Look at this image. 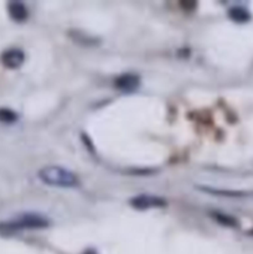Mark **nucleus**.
Instances as JSON below:
<instances>
[{"label":"nucleus","instance_id":"f257e3e1","mask_svg":"<svg viewBox=\"0 0 253 254\" xmlns=\"http://www.w3.org/2000/svg\"><path fill=\"white\" fill-rule=\"evenodd\" d=\"M50 227V220L41 213H22L11 220L0 222V233L1 235H12L22 231L45 230Z\"/></svg>","mask_w":253,"mask_h":254},{"label":"nucleus","instance_id":"f03ea898","mask_svg":"<svg viewBox=\"0 0 253 254\" xmlns=\"http://www.w3.org/2000/svg\"><path fill=\"white\" fill-rule=\"evenodd\" d=\"M37 176L45 185L54 188L72 189L79 185L78 178L71 170L59 165H49L40 169Z\"/></svg>","mask_w":253,"mask_h":254},{"label":"nucleus","instance_id":"7ed1b4c3","mask_svg":"<svg viewBox=\"0 0 253 254\" xmlns=\"http://www.w3.org/2000/svg\"><path fill=\"white\" fill-rule=\"evenodd\" d=\"M129 205L136 211H148L153 208H164L168 206V202L164 197L149 193H140L129 200Z\"/></svg>","mask_w":253,"mask_h":254},{"label":"nucleus","instance_id":"20e7f679","mask_svg":"<svg viewBox=\"0 0 253 254\" xmlns=\"http://www.w3.org/2000/svg\"><path fill=\"white\" fill-rule=\"evenodd\" d=\"M141 84V78L139 74L131 73V72H126V73L119 74L114 81V86L122 93H134L139 89Z\"/></svg>","mask_w":253,"mask_h":254},{"label":"nucleus","instance_id":"39448f33","mask_svg":"<svg viewBox=\"0 0 253 254\" xmlns=\"http://www.w3.org/2000/svg\"><path fill=\"white\" fill-rule=\"evenodd\" d=\"M1 64L9 69H16L25 62V52L21 49H7L0 56Z\"/></svg>","mask_w":253,"mask_h":254},{"label":"nucleus","instance_id":"423d86ee","mask_svg":"<svg viewBox=\"0 0 253 254\" xmlns=\"http://www.w3.org/2000/svg\"><path fill=\"white\" fill-rule=\"evenodd\" d=\"M7 12L12 21L22 24L29 19V9L21 1H10L7 4Z\"/></svg>","mask_w":253,"mask_h":254},{"label":"nucleus","instance_id":"0eeeda50","mask_svg":"<svg viewBox=\"0 0 253 254\" xmlns=\"http://www.w3.org/2000/svg\"><path fill=\"white\" fill-rule=\"evenodd\" d=\"M198 190L202 192L210 193V195L221 196V197H232V198H243L250 196V193L245 191H230V190H220V189H213L210 186H197Z\"/></svg>","mask_w":253,"mask_h":254},{"label":"nucleus","instance_id":"6e6552de","mask_svg":"<svg viewBox=\"0 0 253 254\" xmlns=\"http://www.w3.org/2000/svg\"><path fill=\"white\" fill-rule=\"evenodd\" d=\"M228 17L236 24H247L252 19V15L246 7L232 6L228 10Z\"/></svg>","mask_w":253,"mask_h":254},{"label":"nucleus","instance_id":"1a4fd4ad","mask_svg":"<svg viewBox=\"0 0 253 254\" xmlns=\"http://www.w3.org/2000/svg\"><path fill=\"white\" fill-rule=\"evenodd\" d=\"M210 216L216 221V222L220 223V225L222 226H226V227H231V228L240 227L238 220L233 217V216L226 215V213L218 212V211H213V212L210 213Z\"/></svg>","mask_w":253,"mask_h":254},{"label":"nucleus","instance_id":"9d476101","mask_svg":"<svg viewBox=\"0 0 253 254\" xmlns=\"http://www.w3.org/2000/svg\"><path fill=\"white\" fill-rule=\"evenodd\" d=\"M19 116L15 111L10 108H0V123L4 124H12L16 123Z\"/></svg>","mask_w":253,"mask_h":254},{"label":"nucleus","instance_id":"9b49d317","mask_svg":"<svg viewBox=\"0 0 253 254\" xmlns=\"http://www.w3.org/2000/svg\"><path fill=\"white\" fill-rule=\"evenodd\" d=\"M82 254H98L94 250H86Z\"/></svg>","mask_w":253,"mask_h":254},{"label":"nucleus","instance_id":"f8f14e48","mask_svg":"<svg viewBox=\"0 0 253 254\" xmlns=\"http://www.w3.org/2000/svg\"><path fill=\"white\" fill-rule=\"evenodd\" d=\"M250 235H251V236H253V230H251V231H250Z\"/></svg>","mask_w":253,"mask_h":254}]
</instances>
